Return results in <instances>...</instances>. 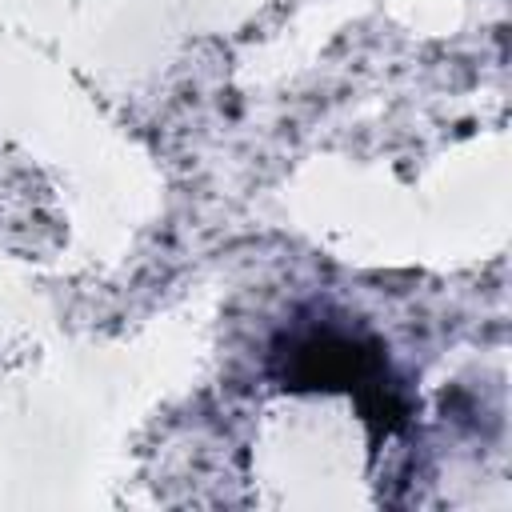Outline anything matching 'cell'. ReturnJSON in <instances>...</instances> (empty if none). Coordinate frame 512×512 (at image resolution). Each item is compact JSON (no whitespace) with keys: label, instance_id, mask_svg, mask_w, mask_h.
<instances>
[{"label":"cell","instance_id":"6da1fadb","mask_svg":"<svg viewBox=\"0 0 512 512\" xmlns=\"http://www.w3.org/2000/svg\"><path fill=\"white\" fill-rule=\"evenodd\" d=\"M276 372L288 388H340L352 392L364 420L376 432H392L408 416V400L388 372L384 348L376 340L336 332V328H308L276 344Z\"/></svg>","mask_w":512,"mask_h":512}]
</instances>
